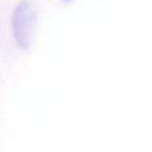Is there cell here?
<instances>
[{
	"label": "cell",
	"instance_id": "obj_1",
	"mask_svg": "<svg viewBox=\"0 0 152 152\" xmlns=\"http://www.w3.org/2000/svg\"><path fill=\"white\" fill-rule=\"evenodd\" d=\"M37 23L36 5L32 0H21L15 8L12 18L13 36L18 45L23 50H28L34 42Z\"/></svg>",
	"mask_w": 152,
	"mask_h": 152
},
{
	"label": "cell",
	"instance_id": "obj_2",
	"mask_svg": "<svg viewBox=\"0 0 152 152\" xmlns=\"http://www.w3.org/2000/svg\"><path fill=\"white\" fill-rule=\"evenodd\" d=\"M61 1H64V3H72V1H75V0H61Z\"/></svg>",
	"mask_w": 152,
	"mask_h": 152
}]
</instances>
